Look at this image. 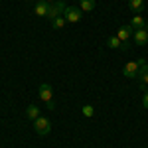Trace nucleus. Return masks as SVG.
<instances>
[{
  "label": "nucleus",
  "mask_w": 148,
  "mask_h": 148,
  "mask_svg": "<svg viewBox=\"0 0 148 148\" xmlns=\"http://www.w3.org/2000/svg\"><path fill=\"white\" fill-rule=\"evenodd\" d=\"M81 16H83V10L81 8H75V6H65V10H63V18L67 20L69 24H77L81 20Z\"/></svg>",
  "instance_id": "39448f33"
},
{
  "label": "nucleus",
  "mask_w": 148,
  "mask_h": 148,
  "mask_svg": "<svg viewBox=\"0 0 148 148\" xmlns=\"http://www.w3.org/2000/svg\"><path fill=\"white\" fill-rule=\"evenodd\" d=\"M38 95H40V99H42V101L46 103L47 111H53V109H56V103H53V89H51L47 83H42V85H40Z\"/></svg>",
  "instance_id": "f257e3e1"
},
{
  "label": "nucleus",
  "mask_w": 148,
  "mask_h": 148,
  "mask_svg": "<svg viewBox=\"0 0 148 148\" xmlns=\"http://www.w3.org/2000/svg\"><path fill=\"white\" fill-rule=\"evenodd\" d=\"M26 116H28L30 121H36L38 116H42V114H40V107H38V105H28V107H26Z\"/></svg>",
  "instance_id": "9d476101"
},
{
  "label": "nucleus",
  "mask_w": 148,
  "mask_h": 148,
  "mask_svg": "<svg viewBox=\"0 0 148 148\" xmlns=\"http://www.w3.org/2000/svg\"><path fill=\"white\" fill-rule=\"evenodd\" d=\"M136 79H138V83H140V87H142V89H146V87H148V63L140 67Z\"/></svg>",
  "instance_id": "6e6552de"
},
{
  "label": "nucleus",
  "mask_w": 148,
  "mask_h": 148,
  "mask_svg": "<svg viewBox=\"0 0 148 148\" xmlns=\"http://www.w3.org/2000/svg\"><path fill=\"white\" fill-rule=\"evenodd\" d=\"M79 8H81L83 12L95 10V0H81V2H79Z\"/></svg>",
  "instance_id": "4468645a"
},
{
  "label": "nucleus",
  "mask_w": 148,
  "mask_h": 148,
  "mask_svg": "<svg viewBox=\"0 0 148 148\" xmlns=\"http://www.w3.org/2000/svg\"><path fill=\"white\" fill-rule=\"evenodd\" d=\"M142 105H144V107L148 109V91L144 93V97H142Z\"/></svg>",
  "instance_id": "f3484780"
},
{
  "label": "nucleus",
  "mask_w": 148,
  "mask_h": 148,
  "mask_svg": "<svg viewBox=\"0 0 148 148\" xmlns=\"http://www.w3.org/2000/svg\"><path fill=\"white\" fill-rule=\"evenodd\" d=\"M81 113H83V116H87V119H91L93 114H95V109H93L91 105H85V107H81Z\"/></svg>",
  "instance_id": "2eb2a0df"
},
{
  "label": "nucleus",
  "mask_w": 148,
  "mask_h": 148,
  "mask_svg": "<svg viewBox=\"0 0 148 148\" xmlns=\"http://www.w3.org/2000/svg\"><path fill=\"white\" fill-rule=\"evenodd\" d=\"M51 24H53V28H56V30H61V28H63V26L67 24V20H65L63 16H59V18H56V20H53Z\"/></svg>",
  "instance_id": "dca6fc26"
},
{
  "label": "nucleus",
  "mask_w": 148,
  "mask_h": 148,
  "mask_svg": "<svg viewBox=\"0 0 148 148\" xmlns=\"http://www.w3.org/2000/svg\"><path fill=\"white\" fill-rule=\"evenodd\" d=\"M142 65H146L144 57H140V59H136V61H128L125 67H123V75L128 77V79H136V77H138V71H140Z\"/></svg>",
  "instance_id": "f03ea898"
},
{
  "label": "nucleus",
  "mask_w": 148,
  "mask_h": 148,
  "mask_svg": "<svg viewBox=\"0 0 148 148\" xmlns=\"http://www.w3.org/2000/svg\"><path fill=\"white\" fill-rule=\"evenodd\" d=\"M130 28H134V30H140V28H148L146 22H144V18L136 14V16H132V20H130Z\"/></svg>",
  "instance_id": "9b49d317"
},
{
  "label": "nucleus",
  "mask_w": 148,
  "mask_h": 148,
  "mask_svg": "<svg viewBox=\"0 0 148 148\" xmlns=\"http://www.w3.org/2000/svg\"><path fill=\"white\" fill-rule=\"evenodd\" d=\"M132 38H134V44H136V46H146V44H148V30H146V28L134 30Z\"/></svg>",
  "instance_id": "0eeeda50"
},
{
  "label": "nucleus",
  "mask_w": 148,
  "mask_h": 148,
  "mask_svg": "<svg viewBox=\"0 0 148 148\" xmlns=\"http://www.w3.org/2000/svg\"><path fill=\"white\" fill-rule=\"evenodd\" d=\"M128 8L132 12H142L144 10V0H128Z\"/></svg>",
  "instance_id": "f8f14e48"
},
{
  "label": "nucleus",
  "mask_w": 148,
  "mask_h": 148,
  "mask_svg": "<svg viewBox=\"0 0 148 148\" xmlns=\"http://www.w3.org/2000/svg\"><path fill=\"white\" fill-rule=\"evenodd\" d=\"M146 30H148V28H146Z\"/></svg>",
  "instance_id": "6ab92c4d"
},
{
  "label": "nucleus",
  "mask_w": 148,
  "mask_h": 148,
  "mask_svg": "<svg viewBox=\"0 0 148 148\" xmlns=\"http://www.w3.org/2000/svg\"><path fill=\"white\" fill-rule=\"evenodd\" d=\"M34 130L38 134H49V130H51V123H49V119L46 116H38L34 121Z\"/></svg>",
  "instance_id": "423d86ee"
},
{
  "label": "nucleus",
  "mask_w": 148,
  "mask_h": 148,
  "mask_svg": "<svg viewBox=\"0 0 148 148\" xmlns=\"http://www.w3.org/2000/svg\"><path fill=\"white\" fill-rule=\"evenodd\" d=\"M47 4H53V2H57V0H46Z\"/></svg>",
  "instance_id": "a211bd4d"
},
{
  "label": "nucleus",
  "mask_w": 148,
  "mask_h": 148,
  "mask_svg": "<svg viewBox=\"0 0 148 148\" xmlns=\"http://www.w3.org/2000/svg\"><path fill=\"white\" fill-rule=\"evenodd\" d=\"M47 10H49V4H47L46 0H38L34 6V12L36 16H47Z\"/></svg>",
  "instance_id": "1a4fd4ad"
},
{
  "label": "nucleus",
  "mask_w": 148,
  "mask_h": 148,
  "mask_svg": "<svg viewBox=\"0 0 148 148\" xmlns=\"http://www.w3.org/2000/svg\"><path fill=\"white\" fill-rule=\"evenodd\" d=\"M116 38H119L121 44H123L121 49H128V47H130V40H132V28H130V24L121 26V28L116 30Z\"/></svg>",
  "instance_id": "7ed1b4c3"
},
{
  "label": "nucleus",
  "mask_w": 148,
  "mask_h": 148,
  "mask_svg": "<svg viewBox=\"0 0 148 148\" xmlns=\"http://www.w3.org/2000/svg\"><path fill=\"white\" fill-rule=\"evenodd\" d=\"M63 10H65V4L61 2V0H57V2H53V4H49V10H47V20L49 22H53L56 18H59V16H63Z\"/></svg>",
  "instance_id": "20e7f679"
},
{
  "label": "nucleus",
  "mask_w": 148,
  "mask_h": 148,
  "mask_svg": "<svg viewBox=\"0 0 148 148\" xmlns=\"http://www.w3.org/2000/svg\"><path fill=\"white\" fill-rule=\"evenodd\" d=\"M107 47H111V49H121L123 44H121V40H119L116 36H111V38L107 40Z\"/></svg>",
  "instance_id": "ddd939ff"
}]
</instances>
